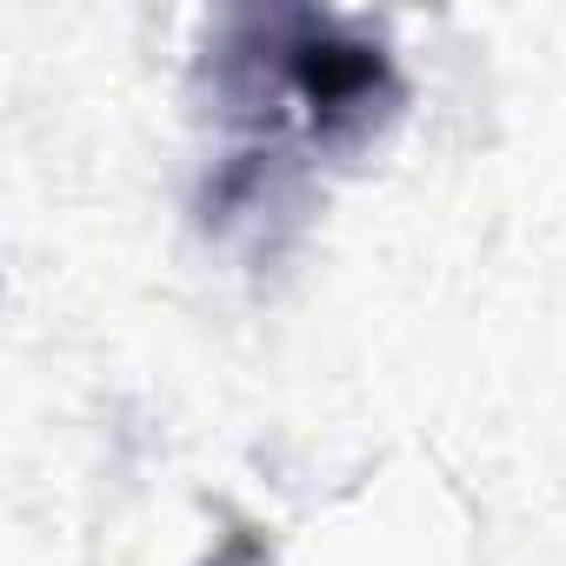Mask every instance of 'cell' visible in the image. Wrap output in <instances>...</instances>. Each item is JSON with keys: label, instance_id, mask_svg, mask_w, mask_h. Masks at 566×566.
<instances>
[{"label": "cell", "instance_id": "cell-1", "mask_svg": "<svg viewBox=\"0 0 566 566\" xmlns=\"http://www.w3.org/2000/svg\"><path fill=\"white\" fill-rule=\"evenodd\" d=\"M233 34L240 41L220 48L227 107L260 134H287L301 147H354L400 101L394 54L334 14H247L233 21Z\"/></svg>", "mask_w": 566, "mask_h": 566}]
</instances>
